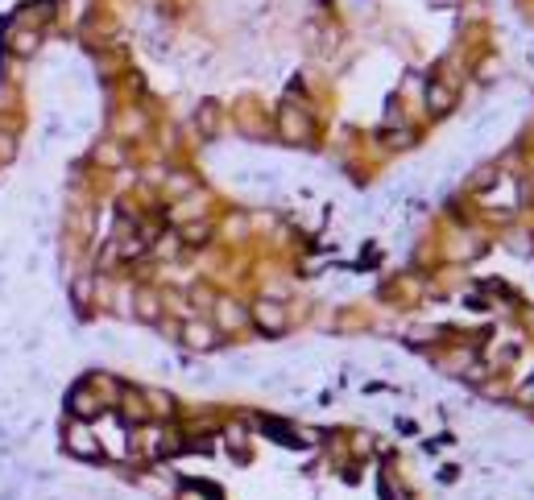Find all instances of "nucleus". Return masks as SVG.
Listing matches in <instances>:
<instances>
[{
  "label": "nucleus",
  "mask_w": 534,
  "mask_h": 500,
  "mask_svg": "<svg viewBox=\"0 0 534 500\" xmlns=\"http://www.w3.org/2000/svg\"><path fill=\"white\" fill-rule=\"evenodd\" d=\"M71 409L79 413V418H92V413H96V401H92V389H87V384H83V389H75Z\"/></svg>",
  "instance_id": "f03ea898"
},
{
  "label": "nucleus",
  "mask_w": 534,
  "mask_h": 500,
  "mask_svg": "<svg viewBox=\"0 0 534 500\" xmlns=\"http://www.w3.org/2000/svg\"><path fill=\"white\" fill-rule=\"evenodd\" d=\"M67 451L79 455V459H92V455H99V447H96V438H92L87 426H71L67 430Z\"/></svg>",
  "instance_id": "f257e3e1"
}]
</instances>
